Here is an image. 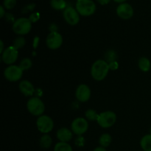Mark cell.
<instances>
[{"instance_id": "cell-10", "label": "cell", "mask_w": 151, "mask_h": 151, "mask_svg": "<svg viewBox=\"0 0 151 151\" xmlns=\"http://www.w3.org/2000/svg\"><path fill=\"white\" fill-rule=\"evenodd\" d=\"M63 44V37L58 32H50L46 38V44L50 50H58Z\"/></svg>"}, {"instance_id": "cell-34", "label": "cell", "mask_w": 151, "mask_h": 151, "mask_svg": "<svg viewBox=\"0 0 151 151\" xmlns=\"http://www.w3.org/2000/svg\"><path fill=\"white\" fill-rule=\"evenodd\" d=\"M0 44H1V49H0V52H1V54L4 52V50H5L4 47V43H3V41H0Z\"/></svg>"}, {"instance_id": "cell-3", "label": "cell", "mask_w": 151, "mask_h": 151, "mask_svg": "<svg viewBox=\"0 0 151 151\" xmlns=\"http://www.w3.org/2000/svg\"><path fill=\"white\" fill-rule=\"evenodd\" d=\"M27 109L32 115L40 116L45 111V106L42 100L37 97H32L27 103Z\"/></svg>"}, {"instance_id": "cell-5", "label": "cell", "mask_w": 151, "mask_h": 151, "mask_svg": "<svg viewBox=\"0 0 151 151\" xmlns=\"http://www.w3.org/2000/svg\"><path fill=\"white\" fill-rule=\"evenodd\" d=\"M116 121V114L111 111H103L99 114L97 122L101 128H109L113 126Z\"/></svg>"}, {"instance_id": "cell-17", "label": "cell", "mask_w": 151, "mask_h": 151, "mask_svg": "<svg viewBox=\"0 0 151 151\" xmlns=\"http://www.w3.org/2000/svg\"><path fill=\"white\" fill-rule=\"evenodd\" d=\"M140 146L144 151H151V134L145 135L141 139Z\"/></svg>"}, {"instance_id": "cell-29", "label": "cell", "mask_w": 151, "mask_h": 151, "mask_svg": "<svg viewBox=\"0 0 151 151\" xmlns=\"http://www.w3.org/2000/svg\"><path fill=\"white\" fill-rule=\"evenodd\" d=\"M109 68H110L111 70H116V69H118L119 67V63L116 61L111 62V63H109Z\"/></svg>"}, {"instance_id": "cell-1", "label": "cell", "mask_w": 151, "mask_h": 151, "mask_svg": "<svg viewBox=\"0 0 151 151\" xmlns=\"http://www.w3.org/2000/svg\"><path fill=\"white\" fill-rule=\"evenodd\" d=\"M110 68L106 60H97L92 64L91 68V75L94 80L97 81H103L109 74Z\"/></svg>"}, {"instance_id": "cell-33", "label": "cell", "mask_w": 151, "mask_h": 151, "mask_svg": "<svg viewBox=\"0 0 151 151\" xmlns=\"http://www.w3.org/2000/svg\"><path fill=\"white\" fill-rule=\"evenodd\" d=\"M93 151H107V150H106V149L105 148V147H101V146H100V147H96V148Z\"/></svg>"}, {"instance_id": "cell-28", "label": "cell", "mask_w": 151, "mask_h": 151, "mask_svg": "<svg viewBox=\"0 0 151 151\" xmlns=\"http://www.w3.org/2000/svg\"><path fill=\"white\" fill-rule=\"evenodd\" d=\"M35 7V4H28V5H27L26 7H24L22 12H23V13H27V12L29 11H32V10H34Z\"/></svg>"}, {"instance_id": "cell-19", "label": "cell", "mask_w": 151, "mask_h": 151, "mask_svg": "<svg viewBox=\"0 0 151 151\" xmlns=\"http://www.w3.org/2000/svg\"><path fill=\"white\" fill-rule=\"evenodd\" d=\"M111 142L112 137L109 134H103V135L100 136V139H99V143H100V146L105 147V148L109 147Z\"/></svg>"}, {"instance_id": "cell-20", "label": "cell", "mask_w": 151, "mask_h": 151, "mask_svg": "<svg viewBox=\"0 0 151 151\" xmlns=\"http://www.w3.org/2000/svg\"><path fill=\"white\" fill-rule=\"evenodd\" d=\"M51 7L56 10H61L66 8V2L65 0H51Z\"/></svg>"}, {"instance_id": "cell-9", "label": "cell", "mask_w": 151, "mask_h": 151, "mask_svg": "<svg viewBox=\"0 0 151 151\" xmlns=\"http://www.w3.org/2000/svg\"><path fill=\"white\" fill-rule=\"evenodd\" d=\"M19 57V51L13 45L5 48L1 53V60L8 66L13 65L17 60Z\"/></svg>"}, {"instance_id": "cell-8", "label": "cell", "mask_w": 151, "mask_h": 151, "mask_svg": "<svg viewBox=\"0 0 151 151\" xmlns=\"http://www.w3.org/2000/svg\"><path fill=\"white\" fill-rule=\"evenodd\" d=\"M88 129V122L86 119L83 117H78L72 121L71 124V131L73 134L81 136L85 134Z\"/></svg>"}, {"instance_id": "cell-2", "label": "cell", "mask_w": 151, "mask_h": 151, "mask_svg": "<svg viewBox=\"0 0 151 151\" xmlns=\"http://www.w3.org/2000/svg\"><path fill=\"white\" fill-rule=\"evenodd\" d=\"M12 29L16 34L23 36L30 32L32 29V22L27 18H19L14 21Z\"/></svg>"}, {"instance_id": "cell-6", "label": "cell", "mask_w": 151, "mask_h": 151, "mask_svg": "<svg viewBox=\"0 0 151 151\" xmlns=\"http://www.w3.org/2000/svg\"><path fill=\"white\" fill-rule=\"evenodd\" d=\"M36 126L40 132L43 134H46L52 131L54 128V122L50 116L41 115L37 119Z\"/></svg>"}, {"instance_id": "cell-15", "label": "cell", "mask_w": 151, "mask_h": 151, "mask_svg": "<svg viewBox=\"0 0 151 151\" xmlns=\"http://www.w3.org/2000/svg\"><path fill=\"white\" fill-rule=\"evenodd\" d=\"M73 136V132L66 128H61L57 131L56 137L58 139L62 142H69L71 141Z\"/></svg>"}, {"instance_id": "cell-18", "label": "cell", "mask_w": 151, "mask_h": 151, "mask_svg": "<svg viewBox=\"0 0 151 151\" xmlns=\"http://www.w3.org/2000/svg\"><path fill=\"white\" fill-rule=\"evenodd\" d=\"M52 143V137L49 135L48 134H43L40 139V145L43 148H50Z\"/></svg>"}, {"instance_id": "cell-4", "label": "cell", "mask_w": 151, "mask_h": 151, "mask_svg": "<svg viewBox=\"0 0 151 151\" xmlns=\"http://www.w3.org/2000/svg\"><path fill=\"white\" fill-rule=\"evenodd\" d=\"M75 8L81 16H89L95 12L96 4L92 0H77Z\"/></svg>"}, {"instance_id": "cell-30", "label": "cell", "mask_w": 151, "mask_h": 151, "mask_svg": "<svg viewBox=\"0 0 151 151\" xmlns=\"http://www.w3.org/2000/svg\"><path fill=\"white\" fill-rule=\"evenodd\" d=\"M49 29H50V32H58V27L57 24H55V23H52L50 25V27H49Z\"/></svg>"}, {"instance_id": "cell-25", "label": "cell", "mask_w": 151, "mask_h": 151, "mask_svg": "<svg viewBox=\"0 0 151 151\" xmlns=\"http://www.w3.org/2000/svg\"><path fill=\"white\" fill-rule=\"evenodd\" d=\"M105 58H106V60L108 63H111V62L116 61V52L114 51V50H109L107 52H106L105 55Z\"/></svg>"}, {"instance_id": "cell-14", "label": "cell", "mask_w": 151, "mask_h": 151, "mask_svg": "<svg viewBox=\"0 0 151 151\" xmlns=\"http://www.w3.org/2000/svg\"><path fill=\"white\" fill-rule=\"evenodd\" d=\"M19 88L21 92L26 97H31L35 91V87L32 83L27 80H24L19 83Z\"/></svg>"}, {"instance_id": "cell-22", "label": "cell", "mask_w": 151, "mask_h": 151, "mask_svg": "<svg viewBox=\"0 0 151 151\" xmlns=\"http://www.w3.org/2000/svg\"><path fill=\"white\" fill-rule=\"evenodd\" d=\"M19 66L22 70L26 71V70H28V69H29L31 67H32V60H31L29 58H23L22 60H21Z\"/></svg>"}, {"instance_id": "cell-23", "label": "cell", "mask_w": 151, "mask_h": 151, "mask_svg": "<svg viewBox=\"0 0 151 151\" xmlns=\"http://www.w3.org/2000/svg\"><path fill=\"white\" fill-rule=\"evenodd\" d=\"M85 116L86 117V119L89 121H97L99 114L97 113V111L93 109H88L86 111Z\"/></svg>"}, {"instance_id": "cell-21", "label": "cell", "mask_w": 151, "mask_h": 151, "mask_svg": "<svg viewBox=\"0 0 151 151\" xmlns=\"http://www.w3.org/2000/svg\"><path fill=\"white\" fill-rule=\"evenodd\" d=\"M54 151H73L72 147L68 142H59L55 145Z\"/></svg>"}, {"instance_id": "cell-31", "label": "cell", "mask_w": 151, "mask_h": 151, "mask_svg": "<svg viewBox=\"0 0 151 151\" xmlns=\"http://www.w3.org/2000/svg\"><path fill=\"white\" fill-rule=\"evenodd\" d=\"M4 15H5V11H4V6H0V17L3 18Z\"/></svg>"}, {"instance_id": "cell-13", "label": "cell", "mask_w": 151, "mask_h": 151, "mask_svg": "<svg viewBox=\"0 0 151 151\" xmlns=\"http://www.w3.org/2000/svg\"><path fill=\"white\" fill-rule=\"evenodd\" d=\"M116 14L122 19H130L134 15V9L128 3H122L116 7Z\"/></svg>"}, {"instance_id": "cell-35", "label": "cell", "mask_w": 151, "mask_h": 151, "mask_svg": "<svg viewBox=\"0 0 151 151\" xmlns=\"http://www.w3.org/2000/svg\"><path fill=\"white\" fill-rule=\"evenodd\" d=\"M114 1L115 2L120 3V4H122V3H124L125 1H127V0H114Z\"/></svg>"}, {"instance_id": "cell-26", "label": "cell", "mask_w": 151, "mask_h": 151, "mask_svg": "<svg viewBox=\"0 0 151 151\" xmlns=\"http://www.w3.org/2000/svg\"><path fill=\"white\" fill-rule=\"evenodd\" d=\"M16 4V0H4L3 1V6L5 9L11 10L15 7Z\"/></svg>"}, {"instance_id": "cell-7", "label": "cell", "mask_w": 151, "mask_h": 151, "mask_svg": "<svg viewBox=\"0 0 151 151\" xmlns=\"http://www.w3.org/2000/svg\"><path fill=\"white\" fill-rule=\"evenodd\" d=\"M24 71L17 65H10L4 71V76L10 82H17L22 78Z\"/></svg>"}, {"instance_id": "cell-16", "label": "cell", "mask_w": 151, "mask_h": 151, "mask_svg": "<svg viewBox=\"0 0 151 151\" xmlns=\"http://www.w3.org/2000/svg\"><path fill=\"white\" fill-rule=\"evenodd\" d=\"M138 66L140 70L144 72H147L150 71L151 63L150 60L146 57L140 58L138 61Z\"/></svg>"}, {"instance_id": "cell-24", "label": "cell", "mask_w": 151, "mask_h": 151, "mask_svg": "<svg viewBox=\"0 0 151 151\" xmlns=\"http://www.w3.org/2000/svg\"><path fill=\"white\" fill-rule=\"evenodd\" d=\"M25 44H26V41H25V38L23 36H19L14 40L13 41V46L16 49H17L18 50L19 49H22L24 47Z\"/></svg>"}, {"instance_id": "cell-37", "label": "cell", "mask_w": 151, "mask_h": 151, "mask_svg": "<svg viewBox=\"0 0 151 151\" xmlns=\"http://www.w3.org/2000/svg\"><path fill=\"white\" fill-rule=\"evenodd\" d=\"M150 30H151V27H150Z\"/></svg>"}, {"instance_id": "cell-12", "label": "cell", "mask_w": 151, "mask_h": 151, "mask_svg": "<svg viewBox=\"0 0 151 151\" xmlns=\"http://www.w3.org/2000/svg\"><path fill=\"white\" fill-rule=\"evenodd\" d=\"M91 89L86 84H81L77 88L75 91V97L78 101L81 103L87 102L91 97Z\"/></svg>"}, {"instance_id": "cell-32", "label": "cell", "mask_w": 151, "mask_h": 151, "mask_svg": "<svg viewBox=\"0 0 151 151\" xmlns=\"http://www.w3.org/2000/svg\"><path fill=\"white\" fill-rule=\"evenodd\" d=\"M97 1H98L100 4H102V5H105V4H109V3L110 2L111 0H97Z\"/></svg>"}, {"instance_id": "cell-36", "label": "cell", "mask_w": 151, "mask_h": 151, "mask_svg": "<svg viewBox=\"0 0 151 151\" xmlns=\"http://www.w3.org/2000/svg\"><path fill=\"white\" fill-rule=\"evenodd\" d=\"M150 134H151V127H150Z\"/></svg>"}, {"instance_id": "cell-27", "label": "cell", "mask_w": 151, "mask_h": 151, "mask_svg": "<svg viewBox=\"0 0 151 151\" xmlns=\"http://www.w3.org/2000/svg\"><path fill=\"white\" fill-rule=\"evenodd\" d=\"M39 19H40V14L39 13H38V12L32 13V14H30V16H29V19L30 20V22H32V23H35V22H38V21L39 20Z\"/></svg>"}, {"instance_id": "cell-11", "label": "cell", "mask_w": 151, "mask_h": 151, "mask_svg": "<svg viewBox=\"0 0 151 151\" xmlns=\"http://www.w3.org/2000/svg\"><path fill=\"white\" fill-rule=\"evenodd\" d=\"M63 18L66 23L69 25L75 26L78 24L80 22V14L77 11L76 8H74L72 7H67L63 13Z\"/></svg>"}]
</instances>
